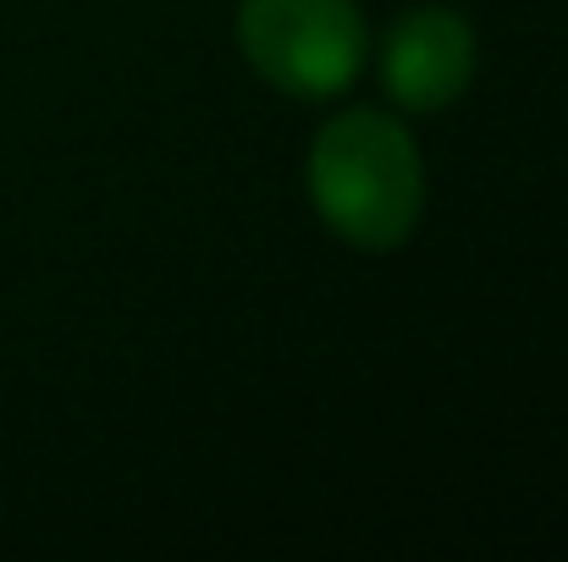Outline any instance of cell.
I'll use <instances>...</instances> for the list:
<instances>
[{
    "mask_svg": "<svg viewBox=\"0 0 568 562\" xmlns=\"http://www.w3.org/2000/svg\"><path fill=\"white\" fill-rule=\"evenodd\" d=\"M310 198L321 221L365 248H397L425 204V166L403 122L381 111H343L310 144Z\"/></svg>",
    "mask_w": 568,
    "mask_h": 562,
    "instance_id": "cell-1",
    "label": "cell"
},
{
    "mask_svg": "<svg viewBox=\"0 0 568 562\" xmlns=\"http://www.w3.org/2000/svg\"><path fill=\"white\" fill-rule=\"evenodd\" d=\"M237 50L271 89L332 100L359 78L371 33L354 0H237Z\"/></svg>",
    "mask_w": 568,
    "mask_h": 562,
    "instance_id": "cell-2",
    "label": "cell"
},
{
    "mask_svg": "<svg viewBox=\"0 0 568 562\" xmlns=\"http://www.w3.org/2000/svg\"><path fill=\"white\" fill-rule=\"evenodd\" d=\"M386 94L403 111H447L475 78V28L447 6H419L381 44Z\"/></svg>",
    "mask_w": 568,
    "mask_h": 562,
    "instance_id": "cell-3",
    "label": "cell"
}]
</instances>
